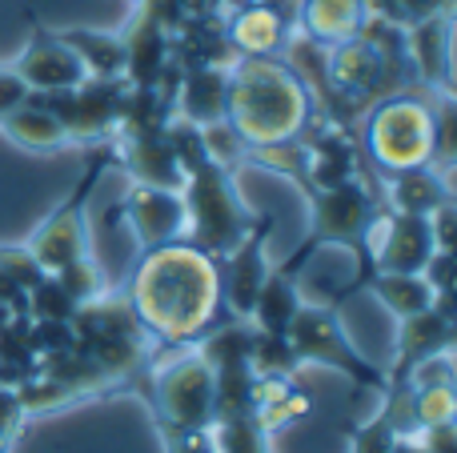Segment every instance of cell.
<instances>
[{"label":"cell","mask_w":457,"mask_h":453,"mask_svg":"<svg viewBox=\"0 0 457 453\" xmlns=\"http://www.w3.org/2000/svg\"><path fill=\"white\" fill-rule=\"evenodd\" d=\"M137 317L149 334L165 342H189L205 334L221 305V269L197 245H161L149 249L129 289Z\"/></svg>","instance_id":"1"},{"label":"cell","mask_w":457,"mask_h":453,"mask_svg":"<svg viewBox=\"0 0 457 453\" xmlns=\"http://www.w3.org/2000/svg\"><path fill=\"white\" fill-rule=\"evenodd\" d=\"M309 88L289 64L269 56H233L225 69V120L253 149L289 144L305 133Z\"/></svg>","instance_id":"2"},{"label":"cell","mask_w":457,"mask_h":453,"mask_svg":"<svg viewBox=\"0 0 457 453\" xmlns=\"http://www.w3.org/2000/svg\"><path fill=\"white\" fill-rule=\"evenodd\" d=\"M185 233L197 241L201 253L225 257L245 241L253 229V213L233 197L228 173L213 161H201L197 169L185 173Z\"/></svg>","instance_id":"3"},{"label":"cell","mask_w":457,"mask_h":453,"mask_svg":"<svg viewBox=\"0 0 457 453\" xmlns=\"http://www.w3.org/2000/svg\"><path fill=\"white\" fill-rule=\"evenodd\" d=\"M365 144L370 157L394 173H410V169L434 165L437 152V117L426 101L413 96H386L378 109L370 112L365 125Z\"/></svg>","instance_id":"4"},{"label":"cell","mask_w":457,"mask_h":453,"mask_svg":"<svg viewBox=\"0 0 457 453\" xmlns=\"http://www.w3.org/2000/svg\"><path fill=\"white\" fill-rule=\"evenodd\" d=\"M157 406L169 433L205 430L217 417V374L201 353L173 361L157 374Z\"/></svg>","instance_id":"5"},{"label":"cell","mask_w":457,"mask_h":453,"mask_svg":"<svg viewBox=\"0 0 457 453\" xmlns=\"http://www.w3.org/2000/svg\"><path fill=\"white\" fill-rule=\"evenodd\" d=\"M361 249L378 265V273H426L429 257L437 253L429 221L418 213L370 217V225L361 233Z\"/></svg>","instance_id":"6"},{"label":"cell","mask_w":457,"mask_h":453,"mask_svg":"<svg viewBox=\"0 0 457 453\" xmlns=\"http://www.w3.org/2000/svg\"><path fill=\"white\" fill-rule=\"evenodd\" d=\"M285 337H289L297 361L301 358L321 361V366L341 369V374H349L353 382H365V385L381 382V377L353 353V345L341 337V325H337V317H333V309H321V305H297V313H293Z\"/></svg>","instance_id":"7"},{"label":"cell","mask_w":457,"mask_h":453,"mask_svg":"<svg viewBox=\"0 0 457 453\" xmlns=\"http://www.w3.org/2000/svg\"><path fill=\"white\" fill-rule=\"evenodd\" d=\"M357 265H361V249L337 245V241H321L313 261L301 265V273H289L301 305H321V309H329L341 293H349V289L357 285V273H361Z\"/></svg>","instance_id":"8"},{"label":"cell","mask_w":457,"mask_h":453,"mask_svg":"<svg viewBox=\"0 0 457 453\" xmlns=\"http://www.w3.org/2000/svg\"><path fill=\"white\" fill-rule=\"evenodd\" d=\"M125 217L133 225V237L145 249L173 245L185 237V201L173 189H153V185H137L125 197Z\"/></svg>","instance_id":"9"},{"label":"cell","mask_w":457,"mask_h":453,"mask_svg":"<svg viewBox=\"0 0 457 453\" xmlns=\"http://www.w3.org/2000/svg\"><path fill=\"white\" fill-rule=\"evenodd\" d=\"M96 169H101V165L88 169V177L80 181L77 197H72L69 205H64L61 213H56L53 221H48L45 229L37 233V237H32V245L24 249V253L37 261V269L48 273V277H53V273H61L64 265H72V261H80V257H85V221H80V197L93 189Z\"/></svg>","instance_id":"10"},{"label":"cell","mask_w":457,"mask_h":453,"mask_svg":"<svg viewBox=\"0 0 457 453\" xmlns=\"http://www.w3.org/2000/svg\"><path fill=\"white\" fill-rule=\"evenodd\" d=\"M12 72L29 85V93H69V88L88 80L77 53H72L61 37H48V32H40V37L24 48V56L16 61Z\"/></svg>","instance_id":"11"},{"label":"cell","mask_w":457,"mask_h":453,"mask_svg":"<svg viewBox=\"0 0 457 453\" xmlns=\"http://www.w3.org/2000/svg\"><path fill=\"white\" fill-rule=\"evenodd\" d=\"M120 45H125V77L141 88H157L173 64L169 24L149 4H141V16L129 24V37H120Z\"/></svg>","instance_id":"12"},{"label":"cell","mask_w":457,"mask_h":453,"mask_svg":"<svg viewBox=\"0 0 457 453\" xmlns=\"http://www.w3.org/2000/svg\"><path fill=\"white\" fill-rule=\"evenodd\" d=\"M370 193L357 181H345L337 189H317L313 201V233L321 241L361 249V233L370 225Z\"/></svg>","instance_id":"13"},{"label":"cell","mask_w":457,"mask_h":453,"mask_svg":"<svg viewBox=\"0 0 457 453\" xmlns=\"http://www.w3.org/2000/svg\"><path fill=\"white\" fill-rule=\"evenodd\" d=\"M386 72H389V53H386V45H378L370 37V29H361L345 45L329 48V85L337 93L370 96V93H378Z\"/></svg>","instance_id":"14"},{"label":"cell","mask_w":457,"mask_h":453,"mask_svg":"<svg viewBox=\"0 0 457 453\" xmlns=\"http://www.w3.org/2000/svg\"><path fill=\"white\" fill-rule=\"evenodd\" d=\"M225 40L233 48V56H273L289 40V21L277 4L257 0V4H245L228 16Z\"/></svg>","instance_id":"15"},{"label":"cell","mask_w":457,"mask_h":453,"mask_svg":"<svg viewBox=\"0 0 457 453\" xmlns=\"http://www.w3.org/2000/svg\"><path fill=\"white\" fill-rule=\"evenodd\" d=\"M261 237H265V233L253 225V229L245 233L241 245L225 253V265H228V269H225V281H221V293L228 297V305H233L237 321H249L253 301H257L261 285H265V277H269L265 245H261Z\"/></svg>","instance_id":"16"},{"label":"cell","mask_w":457,"mask_h":453,"mask_svg":"<svg viewBox=\"0 0 457 453\" xmlns=\"http://www.w3.org/2000/svg\"><path fill=\"white\" fill-rule=\"evenodd\" d=\"M225 69L228 64H193L181 69L177 85V117L193 125H213L225 120Z\"/></svg>","instance_id":"17"},{"label":"cell","mask_w":457,"mask_h":453,"mask_svg":"<svg viewBox=\"0 0 457 453\" xmlns=\"http://www.w3.org/2000/svg\"><path fill=\"white\" fill-rule=\"evenodd\" d=\"M365 21H370L365 0H301V32L325 48L353 40Z\"/></svg>","instance_id":"18"},{"label":"cell","mask_w":457,"mask_h":453,"mask_svg":"<svg viewBox=\"0 0 457 453\" xmlns=\"http://www.w3.org/2000/svg\"><path fill=\"white\" fill-rule=\"evenodd\" d=\"M125 169L137 177V185H153V189L181 193V185H185V169L177 165L165 133L125 136Z\"/></svg>","instance_id":"19"},{"label":"cell","mask_w":457,"mask_h":453,"mask_svg":"<svg viewBox=\"0 0 457 453\" xmlns=\"http://www.w3.org/2000/svg\"><path fill=\"white\" fill-rule=\"evenodd\" d=\"M405 56H410V64L421 77L445 88V77H450V12L421 16L410 32Z\"/></svg>","instance_id":"20"},{"label":"cell","mask_w":457,"mask_h":453,"mask_svg":"<svg viewBox=\"0 0 457 453\" xmlns=\"http://www.w3.org/2000/svg\"><path fill=\"white\" fill-rule=\"evenodd\" d=\"M450 201V185H445V169L421 165L410 169V173H394L389 177V205L394 213H434L437 205Z\"/></svg>","instance_id":"21"},{"label":"cell","mask_w":457,"mask_h":453,"mask_svg":"<svg viewBox=\"0 0 457 453\" xmlns=\"http://www.w3.org/2000/svg\"><path fill=\"white\" fill-rule=\"evenodd\" d=\"M301 165L309 169L317 189H337V185L353 181L357 173V149L349 136L329 133V136H317L301 149Z\"/></svg>","instance_id":"22"},{"label":"cell","mask_w":457,"mask_h":453,"mask_svg":"<svg viewBox=\"0 0 457 453\" xmlns=\"http://www.w3.org/2000/svg\"><path fill=\"white\" fill-rule=\"evenodd\" d=\"M0 125H4V133L12 136L16 144L37 149V152H53V149H61V144L69 141V133H64L61 120H56L40 101H32V96L21 104V109L4 112V117H0Z\"/></svg>","instance_id":"23"},{"label":"cell","mask_w":457,"mask_h":453,"mask_svg":"<svg viewBox=\"0 0 457 453\" xmlns=\"http://www.w3.org/2000/svg\"><path fill=\"white\" fill-rule=\"evenodd\" d=\"M61 40L77 53V61L85 64V72L93 80H125V45L120 37H104L93 29H69L61 32Z\"/></svg>","instance_id":"24"},{"label":"cell","mask_w":457,"mask_h":453,"mask_svg":"<svg viewBox=\"0 0 457 453\" xmlns=\"http://www.w3.org/2000/svg\"><path fill=\"white\" fill-rule=\"evenodd\" d=\"M450 350V313L434 309L405 317V329L397 334V353H402V369H413L421 358Z\"/></svg>","instance_id":"25"},{"label":"cell","mask_w":457,"mask_h":453,"mask_svg":"<svg viewBox=\"0 0 457 453\" xmlns=\"http://www.w3.org/2000/svg\"><path fill=\"white\" fill-rule=\"evenodd\" d=\"M297 305H301V297H297V289H293V277L285 269H277V273H269L265 285H261L249 321L257 329H265V334H285L293 313H297Z\"/></svg>","instance_id":"26"},{"label":"cell","mask_w":457,"mask_h":453,"mask_svg":"<svg viewBox=\"0 0 457 453\" xmlns=\"http://www.w3.org/2000/svg\"><path fill=\"white\" fill-rule=\"evenodd\" d=\"M373 293L397 313V317H413V313L434 309V285L426 281V273H378Z\"/></svg>","instance_id":"27"},{"label":"cell","mask_w":457,"mask_h":453,"mask_svg":"<svg viewBox=\"0 0 457 453\" xmlns=\"http://www.w3.org/2000/svg\"><path fill=\"white\" fill-rule=\"evenodd\" d=\"M297 366V353H293L289 337L285 334H265L257 329L249 342V374L253 377H285Z\"/></svg>","instance_id":"28"},{"label":"cell","mask_w":457,"mask_h":453,"mask_svg":"<svg viewBox=\"0 0 457 453\" xmlns=\"http://www.w3.org/2000/svg\"><path fill=\"white\" fill-rule=\"evenodd\" d=\"M413 422L421 425V430H437V425H453V385H421V390H413Z\"/></svg>","instance_id":"29"},{"label":"cell","mask_w":457,"mask_h":453,"mask_svg":"<svg viewBox=\"0 0 457 453\" xmlns=\"http://www.w3.org/2000/svg\"><path fill=\"white\" fill-rule=\"evenodd\" d=\"M29 309H32V317H45V321H72V313H77V301L64 293L61 281L45 273V277H40L37 285L29 289Z\"/></svg>","instance_id":"30"},{"label":"cell","mask_w":457,"mask_h":453,"mask_svg":"<svg viewBox=\"0 0 457 453\" xmlns=\"http://www.w3.org/2000/svg\"><path fill=\"white\" fill-rule=\"evenodd\" d=\"M394 422H389V406H381V414L373 417V422H361V430H357L353 438V453H394Z\"/></svg>","instance_id":"31"},{"label":"cell","mask_w":457,"mask_h":453,"mask_svg":"<svg viewBox=\"0 0 457 453\" xmlns=\"http://www.w3.org/2000/svg\"><path fill=\"white\" fill-rule=\"evenodd\" d=\"M21 401H16V390H8V385H0V453H4L8 438L16 433V422H21Z\"/></svg>","instance_id":"32"},{"label":"cell","mask_w":457,"mask_h":453,"mask_svg":"<svg viewBox=\"0 0 457 453\" xmlns=\"http://www.w3.org/2000/svg\"><path fill=\"white\" fill-rule=\"evenodd\" d=\"M29 96H32L29 85H24L16 72H0V117H4V112H12V109H21Z\"/></svg>","instance_id":"33"},{"label":"cell","mask_w":457,"mask_h":453,"mask_svg":"<svg viewBox=\"0 0 457 453\" xmlns=\"http://www.w3.org/2000/svg\"><path fill=\"white\" fill-rule=\"evenodd\" d=\"M173 453H217L213 430H189V433H173Z\"/></svg>","instance_id":"34"},{"label":"cell","mask_w":457,"mask_h":453,"mask_svg":"<svg viewBox=\"0 0 457 453\" xmlns=\"http://www.w3.org/2000/svg\"><path fill=\"white\" fill-rule=\"evenodd\" d=\"M402 8H413V12H426L429 16V8H434V0H397Z\"/></svg>","instance_id":"35"},{"label":"cell","mask_w":457,"mask_h":453,"mask_svg":"<svg viewBox=\"0 0 457 453\" xmlns=\"http://www.w3.org/2000/svg\"><path fill=\"white\" fill-rule=\"evenodd\" d=\"M245 4H257V0H213V8H225V12H237Z\"/></svg>","instance_id":"36"},{"label":"cell","mask_w":457,"mask_h":453,"mask_svg":"<svg viewBox=\"0 0 457 453\" xmlns=\"http://www.w3.org/2000/svg\"><path fill=\"white\" fill-rule=\"evenodd\" d=\"M137 4H149V0H137Z\"/></svg>","instance_id":"37"}]
</instances>
